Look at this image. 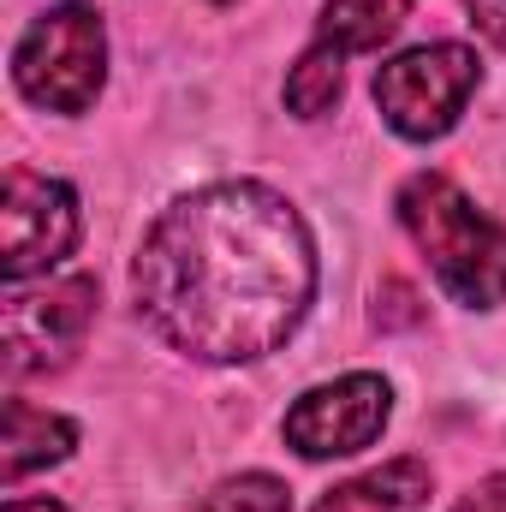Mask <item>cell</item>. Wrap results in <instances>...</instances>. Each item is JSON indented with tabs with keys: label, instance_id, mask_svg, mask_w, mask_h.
Here are the masks:
<instances>
[{
	"label": "cell",
	"instance_id": "1",
	"mask_svg": "<svg viewBox=\"0 0 506 512\" xmlns=\"http://www.w3.org/2000/svg\"><path fill=\"white\" fill-rule=\"evenodd\" d=\"M131 298L137 316L197 364L268 358L316 298L310 227L256 179L203 185L143 233Z\"/></svg>",
	"mask_w": 506,
	"mask_h": 512
},
{
	"label": "cell",
	"instance_id": "2",
	"mask_svg": "<svg viewBox=\"0 0 506 512\" xmlns=\"http://www.w3.org/2000/svg\"><path fill=\"white\" fill-rule=\"evenodd\" d=\"M399 227L411 233L447 298L471 310L506 304V227L483 215L447 173H417L399 191Z\"/></svg>",
	"mask_w": 506,
	"mask_h": 512
},
{
	"label": "cell",
	"instance_id": "3",
	"mask_svg": "<svg viewBox=\"0 0 506 512\" xmlns=\"http://www.w3.org/2000/svg\"><path fill=\"white\" fill-rule=\"evenodd\" d=\"M108 78V30L84 0L48 6L12 48V84L48 114H84Z\"/></svg>",
	"mask_w": 506,
	"mask_h": 512
},
{
	"label": "cell",
	"instance_id": "4",
	"mask_svg": "<svg viewBox=\"0 0 506 512\" xmlns=\"http://www.w3.org/2000/svg\"><path fill=\"white\" fill-rule=\"evenodd\" d=\"M477 84H483V60L465 42H423V48L393 54L376 72V108L399 137L429 143L459 126Z\"/></svg>",
	"mask_w": 506,
	"mask_h": 512
},
{
	"label": "cell",
	"instance_id": "5",
	"mask_svg": "<svg viewBox=\"0 0 506 512\" xmlns=\"http://www.w3.org/2000/svg\"><path fill=\"white\" fill-rule=\"evenodd\" d=\"M96 322V280L90 274H60L42 286H12L6 310H0V334H6V370L12 376H36V370H60L84 334Z\"/></svg>",
	"mask_w": 506,
	"mask_h": 512
},
{
	"label": "cell",
	"instance_id": "6",
	"mask_svg": "<svg viewBox=\"0 0 506 512\" xmlns=\"http://www.w3.org/2000/svg\"><path fill=\"white\" fill-rule=\"evenodd\" d=\"M78 245V197L66 179H48V173H30V167H12L6 173V197H0V268H6V286L30 280V274H48L54 262H66Z\"/></svg>",
	"mask_w": 506,
	"mask_h": 512
},
{
	"label": "cell",
	"instance_id": "7",
	"mask_svg": "<svg viewBox=\"0 0 506 512\" xmlns=\"http://www.w3.org/2000/svg\"><path fill=\"white\" fill-rule=\"evenodd\" d=\"M387 411H393L387 382L370 376V370H358V376L310 387V393L286 411L280 435H286V447H298L304 459H346V453H364L381 429H387Z\"/></svg>",
	"mask_w": 506,
	"mask_h": 512
},
{
	"label": "cell",
	"instance_id": "8",
	"mask_svg": "<svg viewBox=\"0 0 506 512\" xmlns=\"http://www.w3.org/2000/svg\"><path fill=\"white\" fill-rule=\"evenodd\" d=\"M72 447H78L72 417L42 411L30 399H6V429H0V477H6V489L24 483L30 471H48V465L72 459Z\"/></svg>",
	"mask_w": 506,
	"mask_h": 512
},
{
	"label": "cell",
	"instance_id": "9",
	"mask_svg": "<svg viewBox=\"0 0 506 512\" xmlns=\"http://www.w3.org/2000/svg\"><path fill=\"white\" fill-rule=\"evenodd\" d=\"M423 495H429V465L393 459V465H381V471L358 477V483L328 489L316 512H411L423 507Z\"/></svg>",
	"mask_w": 506,
	"mask_h": 512
},
{
	"label": "cell",
	"instance_id": "10",
	"mask_svg": "<svg viewBox=\"0 0 506 512\" xmlns=\"http://www.w3.org/2000/svg\"><path fill=\"white\" fill-rule=\"evenodd\" d=\"M411 18V0H328L322 6V42L340 54H376Z\"/></svg>",
	"mask_w": 506,
	"mask_h": 512
},
{
	"label": "cell",
	"instance_id": "11",
	"mask_svg": "<svg viewBox=\"0 0 506 512\" xmlns=\"http://www.w3.org/2000/svg\"><path fill=\"white\" fill-rule=\"evenodd\" d=\"M340 84H346V54L316 42L310 54H298V66L286 72V108L298 120H322L334 102H340Z\"/></svg>",
	"mask_w": 506,
	"mask_h": 512
},
{
	"label": "cell",
	"instance_id": "12",
	"mask_svg": "<svg viewBox=\"0 0 506 512\" xmlns=\"http://www.w3.org/2000/svg\"><path fill=\"white\" fill-rule=\"evenodd\" d=\"M191 512H292V501H286V483H280V477H268V471H245V477L215 483Z\"/></svg>",
	"mask_w": 506,
	"mask_h": 512
},
{
	"label": "cell",
	"instance_id": "13",
	"mask_svg": "<svg viewBox=\"0 0 506 512\" xmlns=\"http://www.w3.org/2000/svg\"><path fill=\"white\" fill-rule=\"evenodd\" d=\"M465 12H471V30L483 42L506 48V0H465Z\"/></svg>",
	"mask_w": 506,
	"mask_h": 512
},
{
	"label": "cell",
	"instance_id": "14",
	"mask_svg": "<svg viewBox=\"0 0 506 512\" xmlns=\"http://www.w3.org/2000/svg\"><path fill=\"white\" fill-rule=\"evenodd\" d=\"M453 512H506V471L483 477L471 495H459V507H453Z\"/></svg>",
	"mask_w": 506,
	"mask_h": 512
},
{
	"label": "cell",
	"instance_id": "15",
	"mask_svg": "<svg viewBox=\"0 0 506 512\" xmlns=\"http://www.w3.org/2000/svg\"><path fill=\"white\" fill-rule=\"evenodd\" d=\"M6 512H66V507H60V501H24V495H12Z\"/></svg>",
	"mask_w": 506,
	"mask_h": 512
},
{
	"label": "cell",
	"instance_id": "16",
	"mask_svg": "<svg viewBox=\"0 0 506 512\" xmlns=\"http://www.w3.org/2000/svg\"><path fill=\"white\" fill-rule=\"evenodd\" d=\"M215 6H233V0H215Z\"/></svg>",
	"mask_w": 506,
	"mask_h": 512
}]
</instances>
